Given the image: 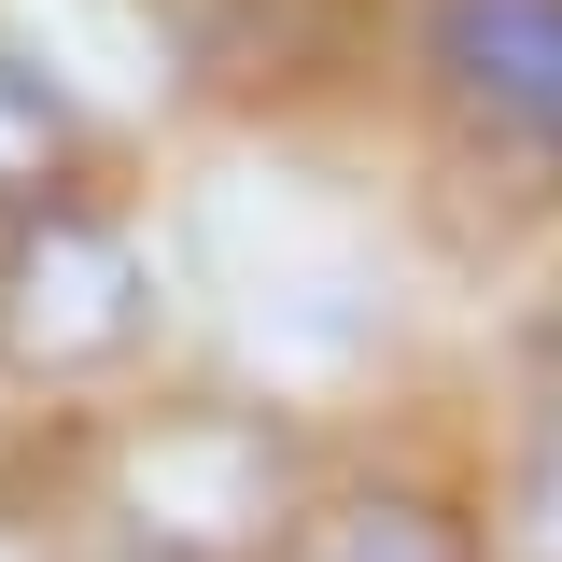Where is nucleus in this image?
I'll use <instances>...</instances> for the list:
<instances>
[{"mask_svg":"<svg viewBox=\"0 0 562 562\" xmlns=\"http://www.w3.org/2000/svg\"><path fill=\"white\" fill-rule=\"evenodd\" d=\"M29 14V70H57V85H99V99H155L169 70H155V29L113 14V0H14Z\"/></svg>","mask_w":562,"mask_h":562,"instance_id":"39448f33","label":"nucleus"},{"mask_svg":"<svg viewBox=\"0 0 562 562\" xmlns=\"http://www.w3.org/2000/svg\"><path fill=\"white\" fill-rule=\"evenodd\" d=\"M211 254H225V295H239V338L268 351L281 380H338L351 351L380 338V295H366L338 225H310V211H268V225L225 211Z\"/></svg>","mask_w":562,"mask_h":562,"instance_id":"f257e3e1","label":"nucleus"},{"mask_svg":"<svg viewBox=\"0 0 562 562\" xmlns=\"http://www.w3.org/2000/svg\"><path fill=\"white\" fill-rule=\"evenodd\" d=\"M520 535H535V562H562V450L535 464V506H520Z\"/></svg>","mask_w":562,"mask_h":562,"instance_id":"6e6552de","label":"nucleus"},{"mask_svg":"<svg viewBox=\"0 0 562 562\" xmlns=\"http://www.w3.org/2000/svg\"><path fill=\"white\" fill-rule=\"evenodd\" d=\"M43 155H57V85L29 57H0V183H29Z\"/></svg>","mask_w":562,"mask_h":562,"instance_id":"423d86ee","label":"nucleus"},{"mask_svg":"<svg viewBox=\"0 0 562 562\" xmlns=\"http://www.w3.org/2000/svg\"><path fill=\"white\" fill-rule=\"evenodd\" d=\"M436 70L464 113L562 155V0H436Z\"/></svg>","mask_w":562,"mask_h":562,"instance_id":"f03ea898","label":"nucleus"},{"mask_svg":"<svg viewBox=\"0 0 562 562\" xmlns=\"http://www.w3.org/2000/svg\"><path fill=\"white\" fill-rule=\"evenodd\" d=\"M127 506H140V535H169V549H254L268 535V450L254 436H225V422H198V436H155L127 464Z\"/></svg>","mask_w":562,"mask_h":562,"instance_id":"7ed1b4c3","label":"nucleus"},{"mask_svg":"<svg viewBox=\"0 0 562 562\" xmlns=\"http://www.w3.org/2000/svg\"><path fill=\"white\" fill-rule=\"evenodd\" d=\"M0 562H14V549H0Z\"/></svg>","mask_w":562,"mask_h":562,"instance_id":"1a4fd4ad","label":"nucleus"},{"mask_svg":"<svg viewBox=\"0 0 562 562\" xmlns=\"http://www.w3.org/2000/svg\"><path fill=\"white\" fill-rule=\"evenodd\" d=\"M127 324H140V268L99 225H43L14 268V338L43 366H99V351H127Z\"/></svg>","mask_w":562,"mask_h":562,"instance_id":"20e7f679","label":"nucleus"},{"mask_svg":"<svg viewBox=\"0 0 562 562\" xmlns=\"http://www.w3.org/2000/svg\"><path fill=\"white\" fill-rule=\"evenodd\" d=\"M310 562H450V549L422 535L408 506H351V520H338V535H324V549H310Z\"/></svg>","mask_w":562,"mask_h":562,"instance_id":"0eeeda50","label":"nucleus"}]
</instances>
